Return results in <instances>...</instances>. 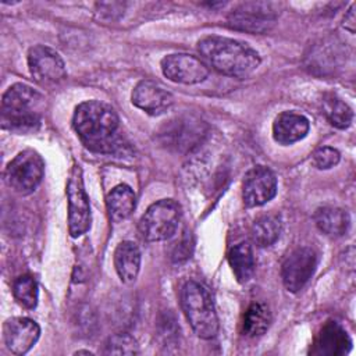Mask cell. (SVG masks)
<instances>
[{
    "instance_id": "1",
    "label": "cell",
    "mask_w": 356,
    "mask_h": 356,
    "mask_svg": "<svg viewBox=\"0 0 356 356\" xmlns=\"http://www.w3.org/2000/svg\"><path fill=\"white\" fill-rule=\"evenodd\" d=\"M72 125L82 143L96 153H117L122 149L115 110L100 100L82 102L75 107Z\"/></svg>"
},
{
    "instance_id": "2",
    "label": "cell",
    "mask_w": 356,
    "mask_h": 356,
    "mask_svg": "<svg viewBox=\"0 0 356 356\" xmlns=\"http://www.w3.org/2000/svg\"><path fill=\"white\" fill-rule=\"evenodd\" d=\"M197 51L217 72L239 79L252 75L261 63L259 53L248 43L225 36L211 35L200 39Z\"/></svg>"
},
{
    "instance_id": "3",
    "label": "cell",
    "mask_w": 356,
    "mask_h": 356,
    "mask_svg": "<svg viewBox=\"0 0 356 356\" xmlns=\"http://www.w3.org/2000/svg\"><path fill=\"white\" fill-rule=\"evenodd\" d=\"M44 97L26 83L11 85L1 97V125L15 132L35 131L42 120Z\"/></svg>"
},
{
    "instance_id": "4",
    "label": "cell",
    "mask_w": 356,
    "mask_h": 356,
    "mask_svg": "<svg viewBox=\"0 0 356 356\" xmlns=\"http://www.w3.org/2000/svg\"><path fill=\"white\" fill-rule=\"evenodd\" d=\"M181 307L193 332L202 339H211L218 332V317L209 291L196 281H186L181 288Z\"/></svg>"
},
{
    "instance_id": "5",
    "label": "cell",
    "mask_w": 356,
    "mask_h": 356,
    "mask_svg": "<svg viewBox=\"0 0 356 356\" xmlns=\"http://www.w3.org/2000/svg\"><path fill=\"white\" fill-rule=\"evenodd\" d=\"M181 221V207L172 199L153 203L140 217L138 228L145 241L159 242L171 238Z\"/></svg>"
},
{
    "instance_id": "6",
    "label": "cell",
    "mask_w": 356,
    "mask_h": 356,
    "mask_svg": "<svg viewBox=\"0 0 356 356\" xmlns=\"http://www.w3.org/2000/svg\"><path fill=\"white\" fill-rule=\"evenodd\" d=\"M44 175V161L33 149L19 152L6 167L4 178L7 185L19 195L32 193Z\"/></svg>"
},
{
    "instance_id": "7",
    "label": "cell",
    "mask_w": 356,
    "mask_h": 356,
    "mask_svg": "<svg viewBox=\"0 0 356 356\" xmlns=\"http://www.w3.org/2000/svg\"><path fill=\"white\" fill-rule=\"evenodd\" d=\"M65 193L68 202V231L72 238H78L90 227V203L83 186L82 170L76 163L70 171Z\"/></svg>"
},
{
    "instance_id": "8",
    "label": "cell",
    "mask_w": 356,
    "mask_h": 356,
    "mask_svg": "<svg viewBox=\"0 0 356 356\" xmlns=\"http://www.w3.org/2000/svg\"><path fill=\"white\" fill-rule=\"evenodd\" d=\"M277 15L278 14L271 3L246 1L232 8L227 21L234 29L249 33H264L274 26Z\"/></svg>"
},
{
    "instance_id": "9",
    "label": "cell",
    "mask_w": 356,
    "mask_h": 356,
    "mask_svg": "<svg viewBox=\"0 0 356 356\" xmlns=\"http://www.w3.org/2000/svg\"><path fill=\"white\" fill-rule=\"evenodd\" d=\"M28 68L32 78L40 85H56L67 76L61 56L44 44H36L29 49Z\"/></svg>"
},
{
    "instance_id": "10",
    "label": "cell",
    "mask_w": 356,
    "mask_h": 356,
    "mask_svg": "<svg viewBox=\"0 0 356 356\" xmlns=\"http://www.w3.org/2000/svg\"><path fill=\"white\" fill-rule=\"evenodd\" d=\"M317 267V254L312 248L302 246L292 250L281 267L284 286L289 292L300 291L314 274Z\"/></svg>"
},
{
    "instance_id": "11",
    "label": "cell",
    "mask_w": 356,
    "mask_h": 356,
    "mask_svg": "<svg viewBox=\"0 0 356 356\" xmlns=\"http://www.w3.org/2000/svg\"><path fill=\"white\" fill-rule=\"evenodd\" d=\"M161 71L165 78L184 85L203 82L209 76L207 64L196 56L174 53L161 58Z\"/></svg>"
},
{
    "instance_id": "12",
    "label": "cell",
    "mask_w": 356,
    "mask_h": 356,
    "mask_svg": "<svg viewBox=\"0 0 356 356\" xmlns=\"http://www.w3.org/2000/svg\"><path fill=\"white\" fill-rule=\"evenodd\" d=\"M277 193L275 174L264 167L254 165L250 168L242 182V200L246 207H257L270 202Z\"/></svg>"
},
{
    "instance_id": "13",
    "label": "cell",
    "mask_w": 356,
    "mask_h": 356,
    "mask_svg": "<svg viewBox=\"0 0 356 356\" xmlns=\"http://www.w3.org/2000/svg\"><path fill=\"white\" fill-rule=\"evenodd\" d=\"M40 337V327L28 317H13L3 324V341L14 355L29 352Z\"/></svg>"
},
{
    "instance_id": "14",
    "label": "cell",
    "mask_w": 356,
    "mask_h": 356,
    "mask_svg": "<svg viewBox=\"0 0 356 356\" xmlns=\"http://www.w3.org/2000/svg\"><path fill=\"white\" fill-rule=\"evenodd\" d=\"M352 348L348 331L337 321L330 320L321 325L310 348V355L316 356H342Z\"/></svg>"
},
{
    "instance_id": "15",
    "label": "cell",
    "mask_w": 356,
    "mask_h": 356,
    "mask_svg": "<svg viewBox=\"0 0 356 356\" xmlns=\"http://www.w3.org/2000/svg\"><path fill=\"white\" fill-rule=\"evenodd\" d=\"M132 104L150 115L165 113L174 103L172 95L161 85L150 79H142L136 83L131 95Z\"/></svg>"
},
{
    "instance_id": "16",
    "label": "cell",
    "mask_w": 356,
    "mask_h": 356,
    "mask_svg": "<svg viewBox=\"0 0 356 356\" xmlns=\"http://www.w3.org/2000/svg\"><path fill=\"white\" fill-rule=\"evenodd\" d=\"M310 128L309 120L295 111H282L273 122V138L282 146L292 145L303 139Z\"/></svg>"
},
{
    "instance_id": "17",
    "label": "cell",
    "mask_w": 356,
    "mask_h": 356,
    "mask_svg": "<svg viewBox=\"0 0 356 356\" xmlns=\"http://www.w3.org/2000/svg\"><path fill=\"white\" fill-rule=\"evenodd\" d=\"M114 267L120 280L131 284L136 280L140 268V250L132 241H122L114 250Z\"/></svg>"
},
{
    "instance_id": "18",
    "label": "cell",
    "mask_w": 356,
    "mask_h": 356,
    "mask_svg": "<svg viewBox=\"0 0 356 356\" xmlns=\"http://www.w3.org/2000/svg\"><path fill=\"white\" fill-rule=\"evenodd\" d=\"M314 222L323 234L331 238H339L348 232L350 217L343 209L323 206L314 211Z\"/></svg>"
},
{
    "instance_id": "19",
    "label": "cell",
    "mask_w": 356,
    "mask_h": 356,
    "mask_svg": "<svg viewBox=\"0 0 356 356\" xmlns=\"http://www.w3.org/2000/svg\"><path fill=\"white\" fill-rule=\"evenodd\" d=\"M108 217L114 222L128 218L136 206V196L131 186L120 184L114 186L106 196Z\"/></svg>"
},
{
    "instance_id": "20",
    "label": "cell",
    "mask_w": 356,
    "mask_h": 356,
    "mask_svg": "<svg viewBox=\"0 0 356 356\" xmlns=\"http://www.w3.org/2000/svg\"><path fill=\"white\" fill-rule=\"evenodd\" d=\"M228 263L238 282L245 284L252 280L256 264L252 246L248 242H239L229 249Z\"/></svg>"
},
{
    "instance_id": "21",
    "label": "cell",
    "mask_w": 356,
    "mask_h": 356,
    "mask_svg": "<svg viewBox=\"0 0 356 356\" xmlns=\"http://www.w3.org/2000/svg\"><path fill=\"white\" fill-rule=\"evenodd\" d=\"M323 113L330 124L339 129H346L353 121V111L337 93L327 92L321 100Z\"/></svg>"
},
{
    "instance_id": "22",
    "label": "cell",
    "mask_w": 356,
    "mask_h": 356,
    "mask_svg": "<svg viewBox=\"0 0 356 356\" xmlns=\"http://www.w3.org/2000/svg\"><path fill=\"white\" fill-rule=\"evenodd\" d=\"M282 222L277 214H264L254 220L250 228L253 242L260 248L271 246L281 235Z\"/></svg>"
},
{
    "instance_id": "23",
    "label": "cell",
    "mask_w": 356,
    "mask_h": 356,
    "mask_svg": "<svg viewBox=\"0 0 356 356\" xmlns=\"http://www.w3.org/2000/svg\"><path fill=\"white\" fill-rule=\"evenodd\" d=\"M271 324V313L270 309L260 302L252 303L245 314L242 321V331L246 337L254 338L263 335Z\"/></svg>"
},
{
    "instance_id": "24",
    "label": "cell",
    "mask_w": 356,
    "mask_h": 356,
    "mask_svg": "<svg viewBox=\"0 0 356 356\" xmlns=\"http://www.w3.org/2000/svg\"><path fill=\"white\" fill-rule=\"evenodd\" d=\"M15 300L25 309H35L38 305V284L29 274L19 275L13 284Z\"/></svg>"
},
{
    "instance_id": "25",
    "label": "cell",
    "mask_w": 356,
    "mask_h": 356,
    "mask_svg": "<svg viewBox=\"0 0 356 356\" xmlns=\"http://www.w3.org/2000/svg\"><path fill=\"white\" fill-rule=\"evenodd\" d=\"M104 355H136L139 353V345L134 337L125 332L114 334L108 337L103 349Z\"/></svg>"
},
{
    "instance_id": "26",
    "label": "cell",
    "mask_w": 356,
    "mask_h": 356,
    "mask_svg": "<svg viewBox=\"0 0 356 356\" xmlns=\"http://www.w3.org/2000/svg\"><path fill=\"white\" fill-rule=\"evenodd\" d=\"M341 154L337 149L330 146H323L314 150L312 154V164L318 170H328L332 168L339 163Z\"/></svg>"
},
{
    "instance_id": "27",
    "label": "cell",
    "mask_w": 356,
    "mask_h": 356,
    "mask_svg": "<svg viewBox=\"0 0 356 356\" xmlns=\"http://www.w3.org/2000/svg\"><path fill=\"white\" fill-rule=\"evenodd\" d=\"M96 8H97L96 13L100 15V18L114 19L124 13L125 4L124 3H97Z\"/></svg>"
},
{
    "instance_id": "28",
    "label": "cell",
    "mask_w": 356,
    "mask_h": 356,
    "mask_svg": "<svg viewBox=\"0 0 356 356\" xmlns=\"http://www.w3.org/2000/svg\"><path fill=\"white\" fill-rule=\"evenodd\" d=\"M177 245H178V246H175V250H174V253H172L175 261H181V260H184V259L191 257L189 254H191L192 243H191L188 235H185Z\"/></svg>"
},
{
    "instance_id": "29",
    "label": "cell",
    "mask_w": 356,
    "mask_h": 356,
    "mask_svg": "<svg viewBox=\"0 0 356 356\" xmlns=\"http://www.w3.org/2000/svg\"><path fill=\"white\" fill-rule=\"evenodd\" d=\"M355 24H356V18H355V4L350 6V8L348 10V13L343 17V26L349 31V32H355Z\"/></svg>"
},
{
    "instance_id": "30",
    "label": "cell",
    "mask_w": 356,
    "mask_h": 356,
    "mask_svg": "<svg viewBox=\"0 0 356 356\" xmlns=\"http://www.w3.org/2000/svg\"><path fill=\"white\" fill-rule=\"evenodd\" d=\"M81 353H86V355H92V352H89V350H76V352H75V355H81Z\"/></svg>"
}]
</instances>
